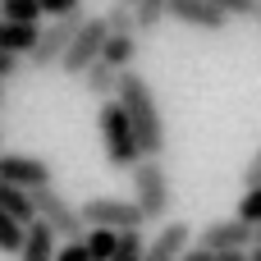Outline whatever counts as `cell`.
Listing matches in <instances>:
<instances>
[{"label":"cell","mask_w":261,"mask_h":261,"mask_svg":"<svg viewBox=\"0 0 261 261\" xmlns=\"http://www.w3.org/2000/svg\"><path fill=\"white\" fill-rule=\"evenodd\" d=\"M115 101L124 106V115H128L133 133H138L142 156L161 161V151H165V119H161V106H156L151 83H147L138 69H124V73H119V92H115Z\"/></svg>","instance_id":"6da1fadb"},{"label":"cell","mask_w":261,"mask_h":261,"mask_svg":"<svg viewBox=\"0 0 261 261\" xmlns=\"http://www.w3.org/2000/svg\"><path fill=\"white\" fill-rule=\"evenodd\" d=\"M96 128H101V151L115 170H138V161H147L142 147H138V133H133V124H128V115L115 96L96 110Z\"/></svg>","instance_id":"7a4b0ae2"},{"label":"cell","mask_w":261,"mask_h":261,"mask_svg":"<svg viewBox=\"0 0 261 261\" xmlns=\"http://www.w3.org/2000/svg\"><path fill=\"white\" fill-rule=\"evenodd\" d=\"M133 202H138L142 220H165L170 216L174 193H170V174H165L161 161H151V156L138 161V170H133Z\"/></svg>","instance_id":"3957f363"},{"label":"cell","mask_w":261,"mask_h":261,"mask_svg":"<svg viewBox=\"0 0 261 261\" xmlns=\"http://www.w3.org/2000/svg\"><path fill=\"white\" fill-rule=\"evenodd\" d=\"M78 216H83L87 229H115V234H128V229L147 225L138 202H124V197H92V202L78 206Z\"/></svg>","instance_id":"277c9868"},{"label":"cell","mask_w":261,"mask_h":261,"mask_svg":"<svg viewBox=\"0 0 261 261\" xmlns=\"http://www.w3.org/2000/svg\"><path fill=\"white\" fill-rule=\"evenodd\" d=\"M101 46H106V18H83V28H78V37L69 41V50L60 55V73H69V78H78V73H87L96 60H101Z\"/></svg>","instance_id":"5b68a950"},{"label":"cell","mask_w":261,"mask_h":261,"mask_svg":"<svg viewBox=\"0 0 261 261\" xmlns=\"http://www.w3.org/2000/svg\"><path fill=\"white\" fill-rule=\"evenodd\" d=\"M32 206H37V220H41V225H50L64 243L87 234V225H83L78 206H69V197H60L55 188H37V193H32Z\"/></svg>","instance_id":"8992f818"},{"label":"cell","mask_w":261,"mask_h":261,"mask_svg":"<svg viewBox=\"0 0 261 261\" xmlns=\"http://www.w3.org/2000/svg\"><path fill=\"white\" fill-rule=\"evenodd\" d=\"M83 18L87 14H69V18H50L46 28H41V37H37V46H32V69H55L60 64V55L69 50V41L78 37V28H83Z\"/></svg>","instance_id":"52a82bcc"},{"label":"cell","mask_w":261,"mask_h":261,"mask_svg":"<svg viewBox=\"0 0 261 261\" xmlns=\"http://www.w3.org/2000/svg\"><path fill=\"white\" fill-rule=\"evenodd\" d=\"M197 248H211V252H248L252 248V225H243L239 216L234 220H211L202 229Z\"/></svg>","instance_id":"ba28073f"},{"label":"cell","mask_w":261,"mask_h":261,"mask_svg":"<svg viewBox=\"0 0 261 261\" xmlns=\"http://www.w3.org/2000/svg\"><path fill=\"white\" fill-rule=\"evenodd\" d=\"M0 179H9V184L37 193V188H50L55 170H50L41 156H0Z\"/></svg>","instance_id":"9c48e42d"},{"label":"cell","mask_w":261,"mask_h":261,"mask_svg":"<svg viewBox=\"0 0 261 261\" xmlns=\"http://www.w3.org/2000/svg\"><path fill=\"white\" fill-rule=\"evenodd\" d=\"M193 248V229L188 220H165L156 229V239L147 243V257L142 261H184V252Z\"/></svg>","instance_id":"30bf717a"},{"label":"cell","mask_w":261,"mask_h":261,"mask_svg":"<svg viewBox=\"0 0 261 261\" xmlns=\"http://www.w3.org/2000/svg\"><path fill=\"white\" fill-rule=\"evenodd\" d=\"M170 18L184 23V28H202V32H220L225 28V14L211 0H170Z\"/></svg>","instance_id":"8fae6325"},{"label":"cell","mask_w":261,"mask_h":261,"mask_svg":"<svg viewBox=\"0 0 261 261\" xmlns=\"http://www.w3.org/2000/svg\"><path fill=\"white\" fill-rule=\"evenodd\" d=\"M37 37H41V23H9V18H0V55H32V46H37Z\"/></svg>","instance_id":"7c38bea8"},{"label":"cell","mask_w":261,"mask_h":261,"mask_svg":"<svg viewBox=\"0 0 261 261\" xmlns=\"http://www.w3.org/2000/svg\"><path fill=\"white\" fill-rule=\"evenodd\" d=\"M55 229L50 225H41V220H32L28 225V234H23V248H18V261H55Z\"/></svg>","instance_id":"4fadbf2b"},{"label":"cell","mask_w":261,"mask_h":261,"mask_svg":"<svg viewBox=\"0 0 261 261\" xmlns=\"http://www.w3.org/2000/svg\"><path fill=\"white\" fill-rule=\"evenodd\" d=\"M0 211H5V216H14L18 225H32V220H37L32 193H28V188H18V184H9V179H0Z\"/></svg>","instance_id":"5bb4252c"},{"label":"cell","mask_w":261,"mask_h":261,"mask_svg":"<svg viewBox=\"0 0 261 261\" xmlns=\"http://www.w3.org/2000/svg\"><path fill=\"white\" fill-rule=\"evenodd\" d=\"M101 60L110 64V69H133V60H138V37L133 32H124V37H115V32H106V46H101Z\"/></svg>","instance_id":"9a60e30c"},{"label":"cell","mask_w":261,"mask_h":261,"mask_svg":"<svg viewBox=\"0 0 261 261\" xmlns=\"http://www.w3.org/2000/svg\"><path fill=\"white\" fill-rule=\"evenodd\" d=\"M83 87H87L96 101H110V96L119 92V69H110L106 60H96V64L83 73Z\"/></svg>","instance_id":"2e32d148"},{"label":"cell","mask_w":261,"mask_h":261,"mask_svg":"<svg viewBox=\"0 0 261 261\" xmlns=\"http://www.w3.org/2000/svg\"><path fill=\"white\" fill-rule=\"evenodd\" d=\"M133 18H138V32H156L170 18V0H138L133 5Z\"/></svg>","instance_id":"e0dca14e"},{"label":"cell","mask_w":261,"mask_h":261,"mask_svg":"<svg viewBox=\"0 0 261 261\" xmlns=\"http://www.w3.org/2000/svg\"><path fill=\"white\" fill-rule=\"evenodd\" d=\"M83 243H87L92 261H110V257H115V248H119V234H115V229H87Z\"/></svg>","instance_id":"ac0fdd59"},{"label":"cell","mask_w":261,"mask_h":261,"mask_svg":"<svg viewBox=\"0 0 261 261\" xmlns=\"http://www.w3.org/2000/svg\"><path fill=\"white\" fill-rule=\"evenodd\" d=\"M0 18H9V23H41V5L37 0H0Z\"/></svg>","instance_id":"d6986e66"},{"label":"cell","mask_w":261,"mask_h":261,"mask_svg":"<svg viewBox=\"0 0 261 261\" xmlns=\"http://www.w3.org/2000/svg\"><path fill=\"white\" fill-rule=\"evenodd\" d=\"M101 18H106V32H115V37L133 32V37H138V18H133V9H128V5H110Z\"/></svg>","instance_id":"ffe728a7"},{"label":"cell","mask_w":261,"mask_h":261,"mask_svg":"<svg viewBox=\"0 0 261 261\" xmlns=\"http://www.w3.org/2000/svg\"><path fill=\"white\" fill-rule=\"evenodd\" d=\"M23 234H28V225H18L14 216H5V211H0V252H14V257H18Z\"/></svg>","instance_id":"44dd1931"},{"label":"cell","mask_w":261,"mask_h":261,"mask_svg":"<svg viewBox=\"0 0 261 261\" xmlns=\"http://www.w3.org/2000/svg\"><path fill=\"white\" fill-rule=\"evenodd\" d=\"M142 257H147L142 229H128V234H119V248H115V257H110V261H142Z\"/></svg>","instance_id":"7402d4cb"},{"label":"cell","mask_w":261,"mask_h":261,"mask_svg":"<svg viewBox=\"0 0 261 261\" xmlns=\"http://www.w3.org/2000/svg\"><path fill=\"white\" fill-rule=\"evenodd\" d=\"M239 220L252 225V229L261 225V188H248V193H243V202H239Z\"/></svg>","instance_id":"603a6c76"},{"label":"cell","mask_w":261,"mask_h":261,"mask_svg":"<svg viewBox=\"0 0 261 261\" xmlns=\"http://www.w3.org/2000/svg\"><path fill=\"white\" fill-rule=\"evenodd\" d=\"M211 5H216L225 18H252L261 9V0H211Z\"/></svg>","instance_id":"cb8c5ba5"},{"label":"cell","mask_w":261,"mask_h":261,"mask_svg":"<svg viewBox=\"0 0 261 261\" xmlns=\"http://www.w3.org/2000/svg\"><path fill=\"white\" fill-rule=\"evenodd\" d=\"M41 5V18H69V14H83V0H37Z\"/></svg>","instance_id":"d4e9b609"},{"label":"cell","mask_w":261,"mask_h":261,"mask_svg":"<svg viewBox=\"0 0 261 261\" xmlns=\"http://www.w3.org/2000/svg\"><path fill=\"white\" fill-rule=\"evenodd\" d=\"M55 261H92V252H87V243H83V239H69V243L55 252Z\"/></svg>","instance_id":"484cf974"},{"label":"cell","mask_w":261,"mask_h":261,"mask_svg":"<svg viewBox=\"0 0 261 261\" xmlns=\"http://www.w3.org/2000/svg\"><path fill=\"white\" fill-rule=\"evenodd\" d=\"M243 184H248V188H261V151L248 161V170H243Z\"/></svg>","instance_id":"4316f807"},{"label":"cell","mask_w":261,"mask_h":261,"mask_svg":"<svg viewBox=\"0 0 261 261\" xmlns=\"http://www.w3.org/2000/svg\"><path fill=\"white\" fill-rule=\"evenodd\" d=\"M14 73H18V60H14V55H0V83L14 78Z\"/></svg>","instance_id":"83f0119b"},{"label":"cell","mask_w":261,"mask_h":261,"mask_svg":"<svg viewBox=\"0 0 261 261\" xmlns=\"http://www.w3.org/2000/svg\"><path fill=\"white\" fill-rule=\"evenodd\" d=\"M184 261H216V252H211V248H188Z\"/></svg>","instance_id":"f1b7e54d"},{"label":"cell","mask_w":261,"mask_h":261,"mask_svg":"<svg viewBox=\"0 0 261 261\" xmlns=\"http://www.w3.org/2000/svg\"><path fill=\"white\" fill-rule=\"evenodd\" d=\"M216 261H252V252H216Z\"/></svg>","instance_id":"f546056e"},{"label":"cell","mask_w":261,"mask_h":261,"mask_svg":"<svg viewBox=\"0 0 261 261\" xmlns=\"http://www.w3.org/2000/svg\"><path fill=\"white\" fill-rule=\"evenodd\" d=\"M252 248H261V225H257V229H252Z\"/></svg>","instance_id":"4dcf8cb0"},{"label":"cell","mask_w":261,"mask_h":261,"mask_svg":"<svg viewBox=\"0 0 261 261\" xmlns=\"http://www.w3.org/2000/svg\"><path fill=\"white\" fill-rule=\"evenodd\" d=\"M115 5H128V9H133V5H138V0H115Z\"/></svg>","instance_id":"1f68e13d"},{"label":"cell","mask_w":261,"mask_h":261,"mask_svg":"<svg viewBox=\"0 0 261 261\" xmlns=\"http://www.w3.org/2000/svg\"><path fill=\"white\" fill-rule=\"evenodd\" d=\"M0 156H5V128H0Z\"/></svg>","instance_id":"d6a6232c"},{"label":"cell","mask_w":261,"mask_h":261,"mask_svg":"<svg viewBox=\"0 0 261 261\" xmlns=\"http://www.w3.org/2000/svg\"><path fill=\"white\" fill-rule=\"evenodd\" d=\"M252 261H261V248H252Z\"/></svg>","instance_id":"836d02e7"},{"label":"cell","mask_w":261,"mask_h":261,"mask_svg":"<svg viewBox=\"0 0 261 261\" xmlns=\"http://www.w3.org/2000/svg\"><path fill=\"white\" fill-rule=\"evenodd\" d=\"M0 101H5V87H0Z\"/></svg>","instance_id":"e575fe53"},{"label":"cell","mask_w":261,"mask_h":261,"mask_svg":"<svg viewBox=\"0 0 261 261\" xmlns=\"http://www.w3.org/2000/svg\"><path fill=\"white\" fill-rule=\"evenodd\" d=\"M257 14H261V9H257Z\"/></svg>","instance_id":"d590c367"}]
</instances>
